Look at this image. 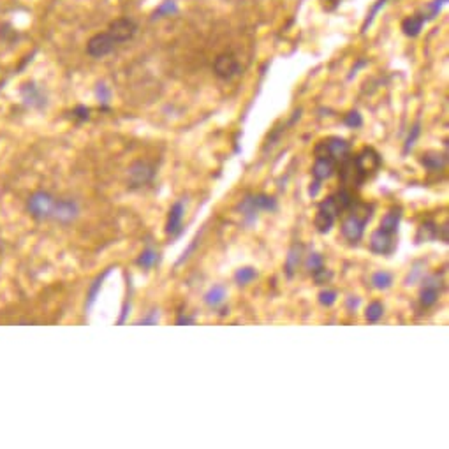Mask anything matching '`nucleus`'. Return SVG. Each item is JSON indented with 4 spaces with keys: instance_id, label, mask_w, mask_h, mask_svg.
I'll return each instance as SVG.
<instances>
[{
    "instance_id": "nucleus-1",
    "label": "nucleus",
    "mask_w": 449,
    "mask_h": 449,
    "mask_svg": "<svg viewBox=\"0 0 449 449\" xmlns=\"http://www.w3.org/2000/svg\"><path fill=\"white\" fill-rule=\"evenodd\" d=\"M349 210H351V215L346 219V221H344L342 224V235L344 238H347L349 242L356 243L360 242L361 236H363L365 228H367L372 215H374V208H372L370 204L354 203Z\"/></svg>"
},
{
    "instance_id": "nucleus-2",
    "label": "nucleus",
    "mask_w": 449,
    "mask_h": 449,
    "mask_svg": "<svg viewBox=\"0 0 449 449\" xmlns=\"http://www.w3.org/2000/svg\"><path fill=\"white\" fill-rule=\"evenodd\" d=\"M349 152L351 145L342 138L323 139L314 148L315 157H330L333 161H344V159L349 157Z\"/></svg>"
},
{
    "instance_id": "nucleus-3",
    "label": "nucleus",
    "mask_w": 449,
    "mask_h": 449,
    "mask_svg": "<svg viewBox=\"0 0 449 449\" xmlns=\"http://www.w3.org/2000/svg\"><path fill=\"white\" fill-rule=\"evenodd\" d=\"M57 200L48 193H36L27 201V210L37 221H48L53 217V208Z\"/></svg>"
},
{
    "instance_id": "nucleus-4",
    "label": "nucleus",
    "mask_w": 449,
    "mask_h": 449,
    "mask_svg": "<svg viewBox=\"0 0 449 449\" xmlns=\"http://www.w3.org/2000/svg\"><path fill=\"white\" fill-rule=\"evenodd\" d=\"M275 208H277V201H275V197L266 196V194L249 196L242 201V204H240V210H242L243 217H245L249 222L256 221L257 214H259L261 210L273 212Z\"/></svg>"
},
{
    "instance_id": "nucleus-5",
    "label": "nucleus",
    "mask_w": 449,
    "mask_h": 449,
    "mask_svg": "<svg viewBox=\"0 0 449 449\" xmlns=\"http://www.w3.org/2000/svg\"><path fill=\"white\" fill-rule=\"evenodd\" d=\"M138 32V25L131 18H117L108 27V34L115 39V43L120 44L125 41H131Z\"/></svg>"
},
{
    "instance_id": "nucleus-6",
    "label": "nucleus",
    "mask_w": 449,
    "mask_h": 449,
    "mask_svg": "<svg viewBox=\"0 0 449 449\" xmlns=\"http://www.w3.org/2000/svg\"><path fill=\"white\" fill-rule=\"evenodd\" d=\"M115 46H117V43H115V39L110 34H96V36L90 37L89 43H86V53L92 58H103L106 57V55H110L111 51L115 50Z\"/></svg>"
},
{
    "instance_id": "nucleus-7",
    "label": "nucleus",
    "mask_w": 449,
    "mask_h": 449,
    "mask_svg": "<svg viewBox=\"0 0 449 449\" xmlns=\"http://www.w3.org/2000/svg\"><path fill=\"white\" fill-rule=\"evenodd\" d=\"M354 166H356L360 180H365L370 173H374L375 169L381 166V157H379V154L374 148H365L363 152L354 159Z\"/></svg>"
},
{
    "instance_id": "nucleus-8",
    "label": "nucleus",
    "mask_w": 449,
    "mask_h": 449,
    "mask_svg": "<svg viewBox=\"0 0 449 449\" xmlns=\"http://www.w3.org/2000/svg\"><path fill=\"white\" fill-rule=\"evenodd\" d=\"M240 62L233 53H221L214 62V71L219 78L231 79L240 72Z\"/></svg>"
},
{
    "instance_id": "nucleus-9",
    "label": "nucleus",
    "mask_w": 449,
    "mask_h": 449,
    "mask_svg": "<svg viewBox=\"0 0 449 449\" xmlns=\"http://www.w3.org/2000/svg\"><path fill=\"white\" fill-rule=\"evenodd\" d=\"M438 292H441V278L438 275H431L423 282V287L419 292V301L424 308H430L437 304Z\"/></svg>"
},
{
    "instance_id": "nucleus-10",
    "label": "nucleus",
    "mask_w": 449,
    "mask_h": 449,
    "mask_svg": "<svg viewBox=\"0 0 449 449\" xmlns=\"http://www.w3.org/2000/svg\"><path fill=\"white\" fill-rule=\"evenodd\" d=\"M155 176V169L154 166L148 164V162H134V164L131 166V169H129V178H131V183L132 187H141L145 186V183L152 182Z\"/></svg>"
},
{
    "instance_id": "nucleus-11",
    "label": "nucleus",
    "mask_w": 449,
    "mask_h": 449,
    "mask_svg": "<svg viewBox=\"0 0 449 449\" xmlns=\"http://www.w3.org/2000/svg\"><path fill=\"white\" fill-rule=\"evenodd\" d=\"M79 214V207L76 201L72 200H57L53 208V217L55 221L62 222V224H69V222L74 221Z\"/></svg>"
},
{
    "instance_id": "nucleus-12",
    "label": "nucleus",
    "mask_w": 449,
    "mask_h": 449,
    "mask_svg": "<svg viewBox=\"0 0 449 449\" xmlns=\"http://www.w3.org/2000/svg\"><path fill=\"white\" fill-rule=\"evenodd\" d=\"M186 217V204L183 201H176L171 207L168 215V222H166V235L169 236H178L182 233V221Z\"/></svg>"
},
{
    "instance_id": "nucleus-13",
    "label": "nucleus",
    "mask_w": 449,
    "mask_h": 449,
    "mask_svg": "<svg viewBox=\"0 0 449 449\" xmlns=\"http://www.w3.org/2000/svg\"><path fill=\"white\" fill-rule=\"evenodd\" d=\"M396 243H395V235H389V233H384L382 229H377V231L372 235L370 240V249L377 254H391L395 250Z\"/></svg>"
},
{
    "instance_id": "nucleus-14",
    "label": "nucleus",
    "mask_w": 449,
    "mask_h": 449,
    "mask_svg": "<svg viewBox=\"0 0 449 449\" xmlns=\"http://www.w3.org/2000/svg\"><path fill=\"white\" fill-rule=\"evenodd\" d=\"M335 171V161L330 157H315V164L312 168V175L315 180L323 182V180L330 178Z\"/></svg>"
},
{
    "instance_id": "nucleus-15",
    "label": "nucleus",
    "mask_w": 449,
    "mask_h": 449,
    "mask_svg": "<svg viewBox=\"0 0 449 449\" xmlns=\"http://www.w3.org/2000/svg\"><path fill=\"white\" fill-rule=\"evenodd\" d=\"M22 96H23V100H25L27 104H30V106L41 108L44 103H46V97H44L43 90H41L39 86L34 85V83H27V85H23Z\"/></svg>"
},
{
    "instance_id": "nucleus-16",
    "label": "nucleus",
    "mask_w": 449,
    "mask_h": 449,
    "mask_svg": "<svg viewBox=\"0 0 449 449\" xmlns=\"http://www.w3.org/2000/svg\"><path fill=\"white\" fill-rule=\"evenodd\" d=\"M400 219H402V208L395 207L384 215V219L381 221V228L384 233H389V235H396L400 226Z\"/></svg>"
},
{
    "instance_id": "nucleus-17",
    "label": "nucleus",
    "mask_w": 449,
    "mask_h": 449,
    "mask_svg": "<svg viewBox=\"0 0 449 449\" xmlns=\"http://www.w3.org/2000/svg\"><path fill=\"white\" fill-rule=\"evenodd\" d=\"M301 252H304V249H301L299 243H294L291 247V250H289L287 261H285V273H287V277H292L296 273V270H298L299 263H301Z\"/></svg>"
},
{
    "instance_id": "nucleus-18",
    "label": "nucleus",
    "mask_w": 449,
    "mask_h": 449,
    "mask_svg": "<svg viewBox=\"0 0 449 449\" xmlns=\"http://www.w3.org/2000/svg\"><path fill=\"white\" fill-rule=\"evenodd\" d=\"M335 221H337L335 215L319 208L318 215H315L314 224H315V228H318L319 233H330L332 231L333 226H335Z\"/></svg>"
},
{
    "instance_id": "nucleus-19",
    "label": "nucleus",
    "mask_w": 449,
    "mask_h": 449,
    "mask_svg": "<svg viewBox=\"0 0 449 449\" xmlns=\"http://www.w3.org/2000/svg\"><path fill=\"white\" fill-rule=\"evenodd\" d=\"M332 200H333V204H335L337 212H339V215L349 210V208L354 204V197L349 190H340V193L333 194Z\"/></svg>"
},
{
    "instance_id": "nucleus-20",
    "label": "nucleus",
    "mask_w": 449,
    "mask_h": 449,
    "mask_svg": "<svg viewBox=\"0 0 449 449\" xmlns=\"http://www.w3.org/2000/svg\"><path fill=\"white\" fill-rule=\"evenodd\" d=\"M421 164L428 169V171H441L442 168L445 166V155L441 154H424L423 159H421Z\"/></svg>"
},
{
    "instance_id": "nucleus-21",
    "label": "nucleus",
    "mask_w": 449,
    "mask_h": 449,
    "mask_svg": "<svg viewBox=\"0 0 449 449\" xmlns=\"http://www.w3.org/2000/svg\"><path fill=\"white\" fill-rule=\"evenodd\" d=\"M423 23H424L423 16H419V15L409 16L407 20H403L402 30L405 32V36L414 37L421 32V29H423Z\"/></svg>"
},
{
    "instance_id": "nucleus-22",
    "label": "nucleus",
    "mask_w": 449,
    "mask_h": 449,
    "mask_svg": "<svg viewBox=\"0 0 449 449\" xmlns=\"http://www.w3.org/2000/svg\"><path fill=\"white\" fill-rule=\"evenodd\" d=\"M224 299H226L224 285H214V287L204 294V304H207L208 307H219Z\"/></svg>"
},
{
    "instance_id": "nucleus-23",
    "label": "nucleus",
    "mask_w": 449,
    "mask_h": 449,
    "mask_svg": "<svg viewBox=\"0 0 449 449\" xmlns=\"http://www.w3.org/2000/svg\"><path fill=\"white\" fill-rule=\"evenodd\" d=\"M438 236V228L434 224V222H424L423 226L419 228V231H417V243L421 242H430V240H435Z\"/></svg>"
},
{
    "instance_id": "nucleus-24",
    "label": "nucleus",
    "mask_w": 449,
    "mask_h": 449,
    "mask_svg": "<svg viewBox=\"0 0 449 449\" xmlns=\"http://www.w3.org/2000/svg\"><path fill=\"white\" fill-rule=\"evenodd\" d=\"M157 259H159V254L155 252L154 249H145L141 252V256L138 257V261H136V263H138V266L148 270V268H152L155 263H157Z\"/></svg>"
},
{
    "instance_id": "nucleus-25",
    "label": "nucleus",
    "mask_w": 449,
    "mask_h": 449,
    "mask_svg": "<svg viewBox=\"0 0 449 449\" xmlns=\"http://www.w3.org/2000/svg\"><path fill=\"white\" fill-rule=\"evenodd\" d=\"M256 277H257V271L254 270V268H250V266L240 268V270L235 273L236 284H240V285L250 284V282H252Z\"/></svg>"
},
{
    "instance_id": "nucleus-26",
    "label": "nucleus",
    "mask_w": 449,
    "mask_h": 449,
    "mask_svg": "<svg viewBox=\"0 0 449 449\" xmlns=\"http://www.w3.org/2000/svg\"><path fill=\"white\" fill-rule=\"evenodd\" d=\"M372 284L377 289H388L393 284V275L388 273V271H377L372 277Z\"/></svg>"
},
{
    "instance_id": "nucleus-27",
    "label": "nucleus",
    "mask_w": 449,
    "mask_h": 449,
    "mask_svg": "<svg viewBox=\"0 0 449 449\" xmlns=\"http://www.w3.org/2000/svg\"><path fill=\"white\" fill-rule=\"evenodd\" d=\"M382 314H384V307H382V304H379V301H372V304L367 307L365 318H367V321L370 323H377L379 319L382 318Z\"/></svg>"
},
{
    "instance_id": "nucleus-28",
    "label": "nucleus",
    "mask_w": 449,
    "mask_h": 449,
    "mask_svg": "<svg viewBox=\"0 0 449 449\" xmlns=\"http://www.w3.org/2000/svg\"><path fill=\"white\" fill-rule=\"evenodd\" d=\"M108 273H110V270H106L104 271L103 275H100V277H97L96 278V282H93L92 284V287H90V292H89V304H86V308H90L93 305V301H96V298H97V292H99V289H100V285H103V282H104V278L108 277Z\"/></svg>"
},
{
    "instance_id": "nucleus-29",
    "label": "nucleus",
    "mask_w": 449,
    "mask_h": 449,
    "mask_svg": "<svg viewBox=\"0 0 449 449\" xmlns=\"http://www.w3.org/2000/svg\"><path fill=\"white\" fill-rule=\"evenodd\" d=\"M312 277H314L315 284L323 285V284H326V282H330V280H332L333 273H332V271H330V270H328V268L321 266V268H319V270L312 271Z\"/></svg>"
},
{
    "instance_id": "nucleus-30",
    "label": "nucleus",
    "mask_w": 449,
    "mask_h": 449,
    "mask_svg": "<svg viewBox=\"0 0 449 449\" xmlns=\"http://www.w3.org/2000/svg\"><path fill=\"white\" fill-rule=\"evenodd\" d=\"M319 301H321V305H325V307H332L337 301V292L332 291V289L321 291L319 292Z\"/></svg>"
},
{
    "instance_id": "nucleus-31",
    "label": "nucleus",
    "mask_w": 449,
    "mask_h": 449,
    "mask_svg": "<svg viewBox=\"0 0 449 449\" xmlns=\"http://www.w3.org/2000/svg\"><path fill=\"white\" fill-rule=\"evenodd\" d=\"M346 125L351 129H358L363 125V118H361V115L358 113V111H351V113L346 115Z\"/></svg>"
},
{
    "instance_id": "nucleus-32",
    "label": "nucleus",
    "mask_w": 449,
    "mask_h": 449,
    "mask_svg": "<svg viewBox=\"0 0 449 449\" xmlns=\"http://www.w3.org/2000/svg\"><path fill=\"white\" fill-rule=\"evenodd\" d=\"M321 266H325V261H323V256H319V254H315V252H312L311 256H308V259H307V268H308V271H315V270H319V268Z\"/></svg>"
},
{
    "instance_id": "nucleus-33",
    "label": "nucleus",
    "mask_w": 449,
    "mask_h": 449,
    "mask_svg": "<svg viewBox=\"0 0 449 449\" xmlns=\"http://www.w3.org/2000/svg\"><path fill=\"white\" fill-rule=\"evenodd\" d=\"M417 136H419V124H416L412 129H410V134L409 138H407L405 146H403V154H409V150H412L414 141L417 139Z\"/></svg>"
},
{
    "instance_id": "nucleus-34",
    "label": "nucleus",
    "mask_w": 449,
    "mask_h": 449,
    "mask_svg": "<svg viewBox=\"0 0 449 449\" xmlns=\"http://www.w3.org/2000/svg\"><path fill=\"white\" fill-rule=\"evenodd\" d=\"M72 115H74L76 118H79V120H86V118L90 117V110L85 106H78L74 111H72Z\"/></svg>"
},
{
    "instance_id": "nucleus-35",
    "label": "nucleus",
    "mask_w": 449,
    "mask_h": 449,
    "mask_svg": "<svg viewBox=\"0 0 449 449\" xmlns=\"http://www.w3.org/2000/svg\"><path fill=\"white\" fill-rule=\"evenodd\" d=\"M97 97L100 99V103L106 104L108 100H110V92H108V89L104 85H99L97 86Z\"/></svg>"
},
{
    "instance_id": "nucleus-36",
    "label": "nucleus",
    "mask_w": 449,
    "mask_h": 449,
    "mask_svg": "<svg viewBox=\"0 0 449 449\" xmlns=\"http://www.w3.org/2000/svg\"><path fill=\"white\" fill-rule=\"evenodd\" d=\"M157 323H159V314H157V311H154L152 314L148 315V318L141 319L138 325H157Z\"/></svg>"
},
{
    "instance_id": "nucleus-37",
    "label": "nucleus",
    "mask_w": 449,
    "mask_h": 449,
    "mask_svg": "<svg viewBox=\"0 0 449 449\" xmlns=\"http://www.w3.org/2000/svg\"><path fill=\"white\" fill-rule=\"evenodd\" d=\"M319 190H321V182H319V180H315V182L312 183L311 189H308V194H311L312 197H315L319 194Z\"/></svg>"
},
{
    "instance_id": "nucleus-38",
    "label": "nucleus",
    "mask_w": 449,
    "mask_h": 449,
    "mask_svg": "<svg viewBox=\"0 0 449 449\" xmlns=\"http://www.w3.org/2000/svg\"><path fill=\"white\" fill-rule=\"evenodd\" d=\"M358 305H360V298H356V296H354V298L351 296V298L347 299V307L349 308H356Z\"/></svg>"
},
{
    "instance_id": "nucleus-39",
    "label": "nucleus",
    "mask_w": 449,
    "mask_h": 449,
    "mask_svg": "<svg viewBox=\"0 0 449 449\" xmlns=\"http://www.w3.org/2000/svg\"><path fill=\"white\" fill-rule=\"evenodd\" d=\"M194 323V319H190V318H178V321H176V325H193Z\"/></svg>"
}]
</instances>
